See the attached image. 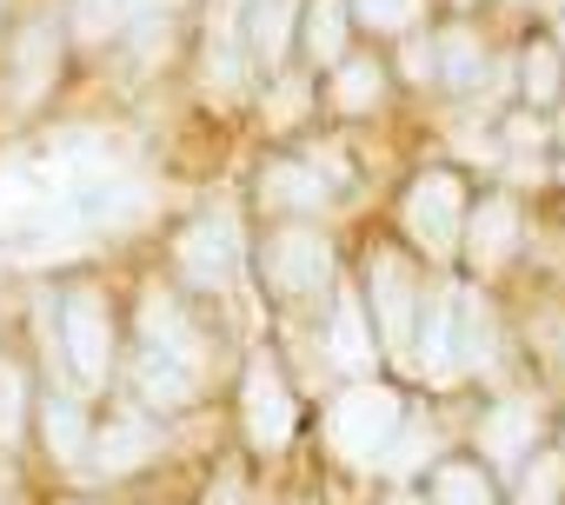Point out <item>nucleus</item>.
Segmentation results:
<instances>
[{
  "label": "nucleus",
  "mask_w": 565,
  "mask_h": 505,
  "mask_svg": "<svg viewBox=\"0 0 565 505\" xmlns=\"http://www.w3.org/2000/svg\"><path fill=\"white\" fill-rule=\"evenodd\" d=\"M426 366H439V373L459 366L452 359V320H446V307H433V320H426Z\"/></svg>",
  "instance_id": "nucleus-23"
},
{
  "label": "nucleus",
  "mask_w": 565,
  "mask_h": 505,
  "mask_svg": "<svg viewBox=\"0 0 565 505\" xmlns=\"http://www.w3.org/2000/svg\"><path fill=\"white\" fill-rule=\"evenodd\" d=\"M459 180L452 173H433V180H419L413 186V200H406V226H413V239H426L433 253H446L452 246V233H459Z\"/></svg>",
  "instance_id": "nucleus-8"
},
{
  "label": "nucleus",
  "mask_w": 565,
  "mask_h": 505,
  "mask_svg": "<svg viewBox=\"0 0 565 505\" xmlns=\"http://www.w3.org/2000/svg\"><path fill=\"white\" fill-rule=\"evenodd\" d=\"M433 505H492V492H486V479L472 465H446L433 479Z\"/></svg>",
  "instance_id": "nucleus-21"
},
{
  "label": "nucleus",
  "mask_w": 565,
  "mask_h": 505,
  "mask_svg": "<svg viewBox=\"0 0 565 505\" xmlns=\"http://www.w3.org/2000/svg\"><path fill=\"white\" fill-rule=\"evenodd\" d=\"M380 87H386L380 61H360V54H340V61H333V107L366 114V107L380 100Z\"/></svg>",
  "instance_id": "nucleus-14"
},
{
  "label": "nucleus",
  "mask_w": 565,
  "mask_h": 505,
  "mask_svg": "<svg viewBox=\"0 0 565 505\" xmlns=\"http://www.w3.org/2000/svg\"><path fill=\"white\" fill-rule=\"evenodd\" d=\"M67 8H21L0 28V94L14 114H34L54 87H61V61H67Z\"/></svg>",
  "instance_id": "nucleus-1"
},
{
  "label": "nucleus",
  "mask_w": 565,
  "mask_h": 505,
  "mask_svg": "<svg viewBox=\"0 0 565 505\" xmlns=\"http://www.w3.org/2000/svg\"><path fill=\"white\" fill-rule=\"evenodd\" d=\"M347 34H353V8L347 0H307L300 14V47L313 61H340L347 54Z\"/></svg>",
  "instance_id": "nucleus-11"
},
{
  "label": "nucleus",
  "mask_w": 565,
  "mask_h": 505,
  "mask_svg": "<svg viewBox=\"0 0 565 505\" xmlns=\"http://www.w3.org/2000/svg\"><path fill=\"white\" fill-rule=\"evenodd\" d=\"M532 426H539V419H532V406H499V412H492V426H486V432H492V459H519Z\"/></svg>",
  "instance_id": "nucleus-20"
},
{
  "label": "nucleus",
  "mask_w": 565,
  "mask_h": 505,
  "mask_svg": "<svg viewBox=\"0 0 565 505\" xmlns=\"http://www.w3.org/2000/svg\"><path fill=\"white\" fill-rule=\"evenodd\" d=\"M373 300H380V326L393 346H406V320H413V293H406V273L393 253H380L373 260Z\"/></svg>",
  "instance_id": "nucleus-12"
},
{
  "label": "nucleus",
  "mask_w": 565,
  "mask_h": 505,
  "mask_svg": "<svg viewBox=\"0 0 565 505\" xmlns=\"http://www.w3.org/2000/svg\"><path fill=\"white\" fill-rule=\"evenodd\" d=\"M459 8H472V0H459Z\"/></svg>",
  "instance_id": "nucleus-27"
},
{
  "label": "nucleus",
  "mask_w": 565,
  "mask_h": 505,
  "mask_svg": "<svg viewBox=\"0 0 565 505\" xmlns=\"http://www.w3.org/2000/svg\"><path fill=\"white\" fill-rule=\"evenodd\" d=\"M479 67H486V47H479L472 28H446V34H433V74H439L446 87L479 80Z\"/></svg>",
  "instance_id": "nucleus-13"
},
{
  "label": "nucleus",
  "mask_w": 565,
  "mask_h": 505,
  "mask_svg": "<svg viewBox=\"0 0 565 505\" xmlns=\"http://www.w3.org/2000/svg\"><path fill=\"white\" fill-rule=\"evenodd\" d=\"M153 426L140 419V412H120V419H107V426H94V439H87V452L100 459V472H134V465H147L153 459Z\"/></svg>",
  "instance_id": "nucleus-9"
},
{
  "label": "nucleus",
  "mask_w": 565,
  "mask_h": 505,
  "mask_svg": "<svg viewBox=\"0 0 565 505\" xmlns=\"http://www.w3.org/2000/svg\"><path fill=\"white\" fill-rule=\"evenodd\" d=\"M393 505H406V498H393Z\"/></svg>",
  "instance_id": "nucleus-28"
},
{
  "label": "nucleus",
  "mask_w": 565,
  "mask_h": 505,
  "mask_svg": "<svg viewBox=\"0 0 565 505\" xmlns=\"http://www.w3.org/2000/svg\"><path fill=\"white\" fill-rule=\"evenodd\" d=\"M347 8H353V21H360V28L393 34V41L419 34V21H426V0H347Z\"/></svg>",
  "instance_id": "nucleus-16"
},
{
  "label": "nucleus",
  "mask_w": 565,
  "mask_h": 505,
  "mask_svg": "<svg viewBox=\"0 0 565 505\" xmlns=\"http://www.w3.org/2000/svg\"><path fill=\"white\" fill-rule=\"evenodd\" d=\"M34 412H41V432H47V452H54L61 465H74V459L87 452V439H94V426H87V412H81V399L54 386V393H47V399H41Z\"/></svg>",
  "instance_id": "nucleus-10"
},
{
  "label": "nucleus",
  "mask_w": 565,
  "mask_h": 505,
  "mask_svg": "<svg viewBox=\"0 0 565 505\" xmlns=\"http://www.w3.org/2000/svg\"><path fill=\"white\" fill-rule=\"evenodd\" d=\"M393 419H399V406H393L380 386H360V393H347V399L333 406V439H340V452L366 459V452H380V445H386Z\"/></svg>",
  "instance_id": "nucleus-3"
},
{
  "label": "nucleus",
  "mask_w": 565,
  "mask_h": 505,
  "mask_svg": "<svg viewBox=\"0 0 565 505\" xmlns=\"http://www.w3.org/2000/svg\"><path fill=\"white\" fill-rule=\"evenodd\" d=\"M294 426H300V412H294L287 379L273 366H253L246 373V432H253V445H287Z\"/></svg>",
  "instance_id": "nucleus-6"
},
{
  "label": "nucleus",
  "mask_w": 565,
  "mask_h": 505,
  "mask_svg": "<svg viewBox=\"0 0 565 505\" xmlns=\"http://www.w3.org/2000/svg\"><path fill=\"white\" fill-rule=\"evenodd\" d=\"M61 505H87V498H61Z\"/></svg>",
  "instance_id": "nucleus-26"
},
{
  "label": "nucleus",
  "mask_w": 565,
  "mask_h": 505,
  "mask_svg": "<svg viewBox=\"0 0 565 505\" xmlns=\"http://www.w3.org/2000/svg\"><path fill=\"white\" fill-rule=\"evenodd\" d=\"M505 246H512V206H505V200H492V206L472 219V260H479V267H492V260H505Z\"/></svg>",
  "instance_id": "nucleus-19"
},
{
  "label": "nucleus",
  "mask_w": 565,
  "mask_h": 505,
  "mask_svg": "<svg viewBox=\"0 0 565 505\" xmlns=\"http://www.w3.org/2000/svg\"><path fill=\"white\" fill-rule=\"evenodd\" d=\"M266 206L313 213V206H327V180H313L307 166H266Z\"/></svg>",
  "instance_id": "nucleus-15"
},
{
  "label": "nucleus",
  "mask_w": 565,
  "mask_h": 505,
  "mask_svg": "<svg viewBox=\"0 0 565 505\" xmlns=\"http://www.w3.org/2000/svg\"><path fill=\"white\" fill-rule=\"evenodd\" d=\"M519 505H558V459H545V465L525 472V498Z\"/></svg>",
  "instance_id": "nucleus-24"
},
{
  "label": "nucleus",
  "mask_w": 565,
  "mask_h": 505,
  "mask_svg": "<svg viewBox=\"0 0 565 505\" xmlns=\"http://www.w3.org/2000/svg\"><path fill=\"white\" fill-rule=\"evenodd\" d=\"M327 239L320 233H307V226H287V233H273V246H266V273H273V287H287V293H307V287H320L327 280Z\"/></svg>",
  "instance_id": "nucleus-7"
},
{
  "label": "nucleus",
  "mask_w": 565,
  "mask_h": 505,
  "mask_svg": "<svg viewBox=\"0 0 565 505\" xmlns=\"http://www.w3.org/2000/svg\"><path fill=\"white\" fill-rule=\"evenodd\" d=\"M239 8H246V0H239Z\"/></svg>",
  "instance_id": "nucleus-29"
},
{
  "label": "nucleus",
  "mask_w": 565,
  "mask_h": 505,
  "mask_svg": "<svg viewBox=\"0 0 565 505\" xmlns=\"http://www.w3.org/2000/svg\"><path fill=\"white\" fill-rule=\"evenodd\" d=\"M61 353H67V366L87 393L107 386V373H114V307H107L100 287H67L61 293Z\"/></svg>",
  "instance_id": "nucleus-2"
},
{
  "label": "nucleus",
  "mask_w": 565,
  "mask_h": 505,
  "mask_svg": "<svg viewBox=\"0 0 565 505\" xmlns=\"http://www.w3.org/2000/svg\"><path fill=\"white\" fill-rule=\"evenodd\" d=\"M333 353H340L347 366H366V359H373V340H366V326H360V307H353V300L340 307V333H333Z\"/></svg>",
  "instance_id": "nucleus-22"
},
{
  "label": "nucleus",
  "mask_w": 565,
  "mask_h": 505,
  "mask_svg": "<svg viewBox=\"0 0 565 505\" xmlns=\"http://www.w3.org/2000/svg\"><path fill=\"white\" fill-rule=\"evenodd\" d=\"M28 366L21 359H0V445H21L28 432Z\"/></svg>",
  "instance_id": "nucleus-17"
},
{
  "label": "nucleus",
  "mask_w": 565,
  "mask_h": 505,
  "mask_svg": "<svg viewBox=\"0 0 565 505\" xmlns=\"http://www.w3.org/2000/svg\"><path fill=\"white\" fill-rule=\"evenodd\" d=\"M519 80H525V94H532V100H545V107H552V100H558V87H565V54H558L552 41H532V47H525V61H519Z\"/></svg>",
  "instance_id": "nucleus-18"
},
{
  "label": "nucleus",
  "mask_w": 565,
  "mask_h": 505,
  "mask_svg": "<svg viewBox=\"0 0 565 505\" xmlns=\"http://www.w3.org/2000/svg\"><path fill=\"white\" fill-rule=\"evenodd\" d=\"M8 14H14V0H0V28H8Z\"/></svg>",
  "instance_id": "nucleus-25"
},
{
  "label": "nucleus",
  "mask_w": 565,
  "mask_h": 505,
  "mask_svg": "<svg viewBox=\"0 0 565 505\" xmlns=\"http://www.w3.org/2000/svg\"><path fill=\"white\" fill-rule=\"evenodd\" d=\"M173 260H180V273L193 287H226V273H233V219H220V213L193 219L180 233V246H173Z\"/></svg>",
  "instance_id": "nucleus-4"
},
{
  "label": "nucleus",
  "mask_w": 565,
  "mask_h": 505,
  "mask_svg": "<svg viewBox=\"0 0 565 505\" xmlns=\"http://www.w3.org/2000/svg\"><path fill=\"white\" fill-rule=\"evenodd\" d=\"M300 34V0H246V14H239V41H246V61L253 67H279L287 61Z\"/></svg>",
  "instance_id": "nucleus-5"
}]
</instances>
